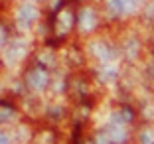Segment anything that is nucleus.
<instances>
[{
    "mask_svg": "<svg viewBox=\"0 0 154 144\" xmlns=\"http://www.w3.org/2000/svg\"><path fill=\"white\" fill-rule=\"evenodd\" d=\"M105 134L109 136L111 144H122L127 140L128 132L125 128V124H117V122H109V126L105 128Z\"/></svg>",
    "mask_w": 154,
    "mask_h": 144,
    "instance_id": "obj_1",
    "label": "nucleus"
},
{
    "mask_svg": "<svg viewBox=\"0 0 154 144\" xmlns=\"http://www.w3.org/2000/svg\"><path fill=\"white\" fill-rule=\"evenodd\" d=\"M36 18H38V10L34 8L32 4L20 6V10H18V24L22 28H30L34 22H36Z\"/></svg>",
    "mask_w": 154,
    "mask_h": 144,
    "instance_id": "obj_2",
    "label": "nucleus"
},
{
    "mask_svg": "<svg viewBox=\"0 0 154 144\" xmlns=\"http://www.w3.org/2000/svg\"><path fill=\"white\" fill-rule=\"evenodd\" d=\"M91 54L95 55L101 63H107V61H113V59H115V51L111 50L107 44H103V41L91 44Z\"/></svg>",
    "mask_w": 154,
    "mask_h": 144,
    "instance_id": "obj_3",
    "label": "nucleus"
},
{
    "mask_svg": "<svg viewBox=\"0 0 154 144\" xmlns=\"http://www.w3.org/2000/svg\"><path fill=\"white\" fill-rule=\"evenodd\" d=\"M28 85L32 87V89H36V91H42L45 85H48V73L44 71V69H40V67H36V69H32V71L28 73Z\"/></svg>",
    "mask_w": 154,
    "mask_h": 144,
    "instance_id": "obj_4",
    "label": "nucleus"
},
{
    "mask_svg": "<svg viewBox=\"0 0 154 144\" xmlns=\"http://www.w3.org/2000/svg\"><path fill=\"white\" fill-rule=\"evenodd\" d=\"M95 26H97L95 12L91 8H83L81 14H79V28H81V32H91Z\"/></svg>",
    "mask_w": 154,
    "mask_h": 144,
    "instance_id": "obj_5",
    "label": "nucleus"
},
{
    "mask_svg": "<svg viewBox=\"0 0 154 144\" xmlns=\"http://www.w3.org/2000/svg\"><path fill=\"white\" fill-rule=\"evenodd\" d=\"M99 75H101V79H103L105 83H113L115 79L119 77V67L115 65L113 61H107V63H103Z\"/></svg>",
    "mask_w": 154,
    "mask_h": 144,
    "instance_id": "obj_6",
    "label": "nucleus"
},
{
    "mask_svg": "<svg viewBox=\"0 0 154 144\" xmlns=\"http://www.w3.org/2000/svg\"><path fill=\"white\" fill-rule=\"evenodd\" d=\"M71 26H73V14L69 12V10L59 12V16H57V28H59V32H61V34H65V32H67Z\"/></svg>",
    "mask_w": 154,
    "mask_h": 144,
    "instance_id": "obj_7",
    "label": "nucleus"
},
{
    "mask_svg": "<svg viewBox=\"0 0 154 144\" xmlns=\"http://www.w3.org/2000/svg\"><path fill=\"white\" fill-rule=\"evenodd\" d=\"M131 118H132V115H131V111H127V109L115 111V113L111 115V122H117V124H127Z\"/></svg>",
    "mask_w": 154,
    "mask_h": 144,
    "instance_id": "obj_8",
    "label": "nucleus"
},
{
    "mask_svg": "<svg viewBox=\"0 0 154 144\" xmlns=\"http://www.w3.org/2000/svg\"><path fill=\"white\" fill-rule=\"evenodd\" d=\"M26 54V44L24 41H14V45L8 50V57L10 59H18V57H22V55Z\"/></svg>",
    "mask_w": 154,
    "mask_h": 144,
    "instance_id": "obj_9",
    "label": "nucleus"
},
{
    "mask_svg": "<svg viewBox=\"0 0 154 144\" xmlns=\"http://www.w3.org/2000/svg\"><path fill=\"white\" fill-rule=\"evenodd\" d=\"M107 6H109V10L115 14V16H122V14H127L122 0H109V2H107Z\"/></svg>",
    "mask_w": 154,
    "mask_h": 144,
    "instance_id": "obj_10",
    "label": "nucleus"
},
{
    "mask_svg": "<svg viewBox=\"0 0 154 144\" xmlns=\"http://www.w3.org/2000/svg\"><path fill=\"white\" fill-rule=\"evenodd\" d=\"M138 140H140V144H154V132L150 128H144L138 136Z\"/></svg>",
    "mask_w": 154,
    "mask_h": 144,
    "instance_id": "obj_11",
    "label": "nucleus"
},
{
    "mask_svg": "<svg viewBox=\"0 0 154 144\" xmlns=\"http://www.w3.org/2000/svg\"><path fill=\"white\" fill-rule=\"evenodd\" d=\"M122 4H125V10L128 12H134L136 8H138V4H140V0H122Z\"/></svg>",
    "mask_w": 154,
    "mask_h": 144,
    "instance_id": "obj_12",
    "label": "nucleus"
},
{
    "mask_svg": "<svg viewBox=\"0 0 154 144\" xmlns=\"http://www.w3.org/2000/svg\"><path fill=\"white\" fill-rule=\"evenodd\" d=\"M95 144H111V140H109V136L105 134V130L95 136Z\"/></svg>",
    "mask_w": 154,
    "mask_h": 144,
    "instance_id": "obj_13",
    "label": "nucleus"
},
{
    "mask_svg": "<svg viewBox=\"0 0 154 144\" xmlns=\"http://www.w3.org/2000/svg\"><path fill=\"white\" fill-rule=\"evenodd\" d=\"M0 121H10V118H12V113H10V111H0Z\"/></svg>",
    "mask_w": 154,
    "mask_h": 144,
    "instance_id": "obj_14",
    "label": "nucleus"
},
{
    "mask_svg": "<svg viewBox=\"0 0 154 144\" xmlns=\"http://www.w3.org/2000/svg\"><path fill=\"white\" fill-rule=\"evenodd\" d=\"M0 144H10L8 136H6V134H2V132H0Z\"/></svg>",
    "mask_w": 154,
    "mask_h": 144,
    "instance_id": "obj_15",
    "label": "nucleus"
},
{
    "mask_svg": "<svg viewBox=\"0 0 154 144\" xmlns=\"http://www.w3.org/2000/svg\"><path fill=\"white\" fill-rule=\"evenodd\" d=\"M4 41V28H0V44Z\"/></svg>",
    "mask_w": 154,
    "mask_h": 144,
    "instance_id": "obj_16",
    "label": "nucleus"
},
{
    "mask_svg": "<svg viewBox=\"0 0 154 144\" xmlns=\"http://www.w3.org/2000/svg\"><path fill=\"white\" fill-rule=\"evenodd\" d=\"M152 10H154V2H152Z\"/></svg>",
    "mask_w": 154,
    "mask_h": 144,
    "instance_id": "obj_17",
    "label": "nucleus"
}]
</instances>
